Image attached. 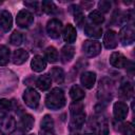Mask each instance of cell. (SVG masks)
Masks as SVG:
<instances>
[{
  "label": "cell",
  "instance_id": "obj_12",
  "mask_svg": "<svg viewBox=\"0 0 135 135\" xmlns=\"http://www.w3.org/2000/svg\"><path fill=\"white\" fill-rule=\"evenodd\" d=\"M103 44H104L105 49H108V50L115 49L118 44L117 33L113 30H108L103 36Z\"/></svg>",
  "mask_w": 135,
  "mask_h": 135
},
{
  "label": "cell",
  "instance_id": "obj_34",
  "mask_svg": "<svg viewBox=\"0 0 135 135\" xmlns=\"http://www.w3.org/2000/svg\"><path fill=\"white\" fill-rule=\"evenodd\" d=\"M13 104L8 99H0V113H7L12 110Z\"/></svg>",
  "mask_w": 135,
  "mask_h": 135
},
{
  "label": "cell",
  "instance_id": "obj_32",
  "mask_svg": "<svg viewBox=\"0 0 135 135\" xmlns=\"http://www.w3.org/2000/svg\"><path fill=\"white\" fill-rule=\"evenodd\" d=\"M22 40H23L22 34H21L20 32H18V31H14L13 34L11 35V37H9V42H11V44L16 45V46L20 45V44L22 43Z\"/></svg>",
  "mask_w": 135,
  "mask_h": 135
},
{
  "label": "cell",
  "instance_id": "obj_4",
  "mask_svg": "<svg viewBox=\"0 0 135 135\" xmlns=\"http://www.w3.org/2000/svg\"><path fill=\"white\" fill-rule=\"evenodd\" d=\"M16 130V120L13 116L3 115L0 117V133L9 135Z\"/></svg>",
  "mask_w": 135,
  "mask_h": 135
},
{
  "label": "cell",
  "instance_id": "obj_1",
  "mask_svg": "<svg viewBox=\"0 0 135 135\" xmlns=\"http://www.w3.org/2000/svg\"><path fill=\"white\" fill-rule=\"evenodd\" d=\"M83 110H84L83 103L80 101H74V103L71 104L70 107V113H71L70 130L71 131H77L83 126L85 121V113Z\"/></svg>",
  "mask_w": 135,
  "mask_h": 135
},
{
  "label": "cell",
  "instance_id": "obj_22",
  "mask_svg": "<svg viewBox=\"0 0 135 135\" xmlns=\"http://www.w3.org/2000/svg\"><path fill=\"white\" fill-rule=\"evenodd\" d=\"M27 59H28V53L23 49L16 50L13 54V62L17 65H20V64L24 63Z\"/></svg>",
  "mask_w": 135,
  "mask_h": 135
},
{
  "label": "cell",
  "instance_id": "obj_3",
  "mask_svg": "<svg viewBox=\"0 0 135 135\" xmlns=\"http://www.w3.org/2000/svg\"><path fill=\"white\" fill-rule=\"evenodd\" d=\"M23 100L31 109H37L40 101V94L33 88H27L23 92Z\"/></svg>",
  "mask_w": 135,
  "mask_h": 135
},
{
  "label": "cell",
  "instance_id": "obj_33",
  "mask_svg": "<svg viewBox=\"0 0 135 135\" xmlns=\"http://www.w3.org/2000/svg\"><path fill=\"white\" fill-rule=\"evenodd\" d=\"M119 131L122 135H134V126L132 122L122 123L119 128Z\"/></svg>",
  "mask_w": 135,
  "mask_h": 135
},
{
  "label": "cell",
  "instance_id": "obj_23",
  "mask_svg": "<svg viewBox=\"0 0 135 135\" xmlns=\"http://www.w3.org/2000/svg\"><path fill=\"white\" fill-rule=\"evenodd\" d=\"M70 96H71V98H72L74 101H80L81 99L84 98L85 93H84V91H83L79 85L74 84V85L71 88V90H70Z\"/></svg>",
  "mask_w": 135,
  "mask_h": 135
},
{
  "label": "cell",
  "instance_id": "obj_26",
  "mask_svg": "<svg viewBox=\"0 0 135 135\" xmlns=\"http://www.w3.org/2000/svg\"><path fill=\"white\" fill-rule=\"evenodd\" d=\"M71 8H72V12H73V15H74L75 22L77 23V25L81 26L82 23L84 22V15H83L82 9L78 5H72Z\"/></svg>",
  "mask_w": 135,
  "mask_h": 135
},
{
  "label": "cell",
  "instance_id": "obj_8",
  "mask_svg": "<svg viewBox=\"0 0 135 135\" xmlns=\"http://www.w3.org/2000/svg\"><path fill=\"white\" fill-rule=\"evenodd\" d=\"M34 22V15L27 9H21L16 17V23L19 27L26 28Z\"/></svg>",
  "mask_w": 135,
  "mask_h": 135
},
{
  "label": "cell",
  "instance_id": "obj_25",
  "mask_svg": "<svg viewBox=\"0 0 135 135\" xmlns=\"http://www.w3.org/2000/svg\"><path fill=\"white\" fill-rule=\"evenodd\" d=\"M41 131L43 132H53L54 130V120L51 115H44L41 120Z\"/></svg>",
  "mask_w": 135,
  "mask_h": 135
},
{
  "label": "cell",
  "instance_id": "obj_17",
  "mask_svg": "<svg viewBox=\"0 0 135 135\" xmlns=\"http://www.w3.org/2000/svg\"><path fill=\"white\" fill-rule=\"evenodd\" d=\"M34 117L31 115V114H23L21 117H20V120H19V129L22 130L23 132H27L30 130H32L33 126H34Z\"/></svg>",
  "mask_w": 135,
  "mask_h": 135
},
{
  "label": "cell",
  "instance_id": "obj_2",
  "mask_svg": "<svg viewBox=\"0 0 135 135\" xmlns=\"http://www.w3.org/2000/svg\"><path fill=\"white\" fill-rule=\"evenodd\" d=\"M65 104V95L60 88H54L45 97V105L51 110H59Z\"/></svg>",
  "mask_w": 135,
  "mask_h": 135
},
{
  "label": "cell",
  "instance_id": "obj_31",
  "mask_svg": "<svg viewBox=\"0 0 135 135\" xmlns=\"http://www.w3.org/2000/svg\"><path fill=\"white\" fill-rule=\"evenodd\" d=\"M9 60V50L5 45H0V66H4Z\"/></svg>",
  "mask_w": 135,
  "mask_h": 135
},
{
  "label": "cell",
  "instance_id": "obj_7",
  "mask_svg": "<svg viewBox=\"0 0 135 135\" xmlns=\"http://www.w3.org/2000/svg\"><path fill=\"white\" fill-rule=\"evenodd\" d=\"M82 51L88 57H95L101 52V44L97 40H85L82 44Z\"/></svg>",
  "mask_w": 135,
  "mask_h": 135
},
{
  "label": "cell",
  "instance_id": "obj_24",
  "mask_svg": "<svg viewBox=\"0 0 135 135\" xmlns=\"http://www.w3.org/2000/svg\"><path fill=\"white\" fill-rule=\"evenodd\" d=\"M51 74V78L56 82V83H62L64 81V72L61 68H58V66H55L51 70L50 72Z\"/></svg>",
  "mask_w": 135,
  "mask_h": 135
},
{
  "label": "cell",
  "instance_id": "obj_19",
  "mask_svg": "<svg viewBox=\"0 0 135 135\" xmlns=\"http://www.w3.org/2000/svg\"><path fill=\"white\" fill-rule=\"evenodd\" d=\"M31 68L34 72H42L46 68V61L42 56L36 55L31 61Z\"/></svg>",
  "mask_w": 135,
  "mask_h": 135
},
{
  "label": "cell",
  "instance_id": "obj_5",
  "mask_svg": "<svg viewBox=\"0 0 135 135\" xmlns=\"http://www.w3.org/2000/svg\"><path fill=\"white\" fill-rule=\"evenodd\" d=\"M118 37H119V41L121 42L122 45L132 44L135 40V31H134L133 25H124L120 30Z\"/></svg>",
  "mask_w": 135,
  "mask_h": 135
},
{
  "label": "cell",
  "instance_id": "obj_13",
  "mask_svg": "<svg viewBox=\"0 0 135 135\" xmlns=\"http://www.w3.org/2000/svg\"><path fill=\"white\" fill-rule=\"evenodd\" d=\"M96 82V73L95 72H91V71H88V72H84L81 74L80 76V83L86 88V89H92L94 86Z\"/></svg>",
  "mask_w": 135,
  "mask_h": 135
},
{
  "label": "cell",
  "instance_id": "obj_21",
  "mask_svg": "<svg viewBox=\"0 0 135 135\" xmlns=\"http://www.w3.org/2000/svg\"><path fill=\"white\" fill-rule=\"evenodd\" d=\"M74 55H75V49H74V46H72L70 44H66V45H64L61 49L60 57H61V60H62L63 63H66L69 61H71L73 59Z\"/></svg>",
  "mask_w": 135,
  "mask_h": 135
},
{
  "label": "cell",
  "instance_id": "obj_6",
  "mask_svg": "<svg viewBox=\"0 0 135 135\" xmlns=\"http://www.w3.org/2000/svg\"><path fill=\"white\" fill-rule=\"evenodd\" d=\"M112 88L113 83L111 80L108 78H103L99 82V92H98V97L101 100L109 101L112 98Z\"/></svg>",
  "mask_w": 135,
  "mask_h": 135
},
{
  "label": "cell",
  "instance_id": "obj_29",
  "mask_svg": "<svg viewBox=\"0 0 135 135\" xmlns=\"http://www.w3.org/2000/svg\"><path fill=\"white\" fill-rule=\"evenodd\" d=\"M89 19H90V22L91 23L96 24V25H100L104 21V17H103V15L99 11H93V12H91L90 15H89Z\"/></svg>",
  "mask_w": 135,
  "mask_h": 135
},
{
  "label": "cell",
  "instance_id": "obj_18",
  "mask_svg": "<svg viewBox=\"0 0 135 135\" xmlns=\"http://www.w3.org/2000/svg\"><path fill=\"white\" fill-rule=\"evenodd\" d=\"M62 36H63V40L66 43H73V42H75V40L77 38L76 28L72 24H66L64 26V28L62 30Z\"/></svg>",
  "mask_w": 135,
  "mask_h": 135
},
{
  "label": "cell",
  "instance_id": "obj_16",
  "mask_svg": "<svg viewBox=\"0 0 135 135\" xmlns=\"http://www.w3.org/2000/svg\"><path fill=\"white\" fill-rule=\"evenodd\" d=\"M95 133L97 135H108L109 134V123L104 117H99L94 122Z\"/></svg>",
  "mask_w": 135,
  "mask_h": 135
},
{
  "label": "cell",
  "instance_id": "obj_15",
  "mask_svg": "<svg viewBox=\"0 0 135 135\" xmlns=\"http://www.w3.org/2000/svg\"><path fill=\"white\" fill-rule=\"evenodd\" d=\"M84 33H85L86 36H89L91 38L98 39L102 35V28L99 25L93 24L91 22H86L85 25H84Z\"/></svg>",
  "mask_w": 135,
  "mask_h": 135
},
{
  "label": "cell",
  "instance_id": "obj_20",
  "mask_svg": "<svg viewBox=\"0 0 135 135\" xmlns=\"http://www.w3.org/2000/svg\"><path fill=\"white\" fill-rule=\"evenodd\" d=\"M52 78L49 74H43L42 76H39L36 80V85L40 91H46L51 88Z\"/></svg>",
  "mask_w": 135,
  "mask_h": 135
},
{
  "label": "cell",
  "instance_id": "obj_38",
  "mask_svg": "<svg viewBox=\"0 0 135 135\" xmlns=\"http://www.w3.org/2000/svg\"><path fill=\"white\" fill-rule=\"evenodd\" d=\"M83 135H97V134H96V133L91 132V133H85V134H83Z\"/></svg>",
  "mask_w": 135,
  "mask_h": 135
},
{
  "label": "cell",
  "instance_id": "obj_14",
  "mask_svg": "<svg viewBox=\"0 0 135 135\" xmlns=\"http://www.w3.org/2000/svg\"><path fill=\"white\" fill-rule=\"evenodd\" d=\"M13 25L12 14L8 11H2L0 13V27L3 32H8Z\"/></svg>",
  "mask_w": 135,
  "mask_h": 135
},
{
  "label": "cell",
  "instance_id": "obj_10",
  "mask_svg": "<svg viewBox=\"0 0 135 135\" xmlns=\"http://www.w3.org/2000/svg\"><path fill=\"white\" fill-rule=\"evenodd\" d=\"M110 63H111V65H113L114 68H117V69H128L132 62L129 61L128 58L126 56H123L121 53L114 52L110 56Z\"/></svg>",
  "mask_w": 135,
  "mask_h": 135
},
{
  "label": "cell",
  "instance_id": "obj_30",
  "mask_svg": "<svg viewBox=\"0 0 135 135\" xmlns=\"http://www.w3.org/2000/svg\"><path fill=\"white\" fill-rule=\"evenodd\" d=\"M41 9L47 15H54L57 12V7L55 3L52 1H46V0L41 2Z\"/></svg>",
  "mask_w": 135,
  "mask_h": 135
},
{
  "label": "cell",
  "instance_id": "obj_35",
  "mask_svg": "<svg viewBox=\"0 0 135 135\" xmlns=\"http://www.w3.org/2000/svg\"><path fill=\"white\" fill-rule=\"evenodd\" d=\"M111 5H112V4H111L110 1H105V0L100 1V2L98 3L99 12H102V13H107V12H109L110 8H111Z\"/></svg>",
  "mask_w": 135,
  "mask_h": 135
},
{
  "label": "cell",
  "instance_id": "obj_28",
  "mask_svg": "<svg viewBox=\"0 0 135 135\" xmlns=\"http://www.w3.org/2000/svg\"><path fill=\"white\" fill-rule=\"evenodd\" d=\"M44 57L49 62L55 63L58 60V51L54 46H49L44 51Z\"/></svg>",
  "mask_w": 135,
  "mask_h": 135
},
{
  "label": "cell",
  "instance_id": "obj_9",
  "mask_svg": "<svg viewBox=\"0 0 135 135\" xmlns=\"http://www.w3.org/2000/svg\"><path fill=\"white\" fill-rule=\"evenodd\" d=\"M46 33L53 39L59 38V36L62 33V23H61V21L56 19V18H53V19L49 20L47 23H46Z\"/></svg>",
  "mask_w": 135,
  "mask_h": 135
},
{
  "label": "cell",
  "instance_id": "obj_27",
  "mask_svg": "<svg viewBox=\"0 0 135 135\" xmlns=\"http://www.w3.org/2000/svg\"><path fill=\"white\" fill-rule=\"evenodd\" d=\"M120 93H121V96H123L124 98L129 99L133 96V93H134V90H133V84L129 81H124L121 83V86H120Z\"/></svg>",
  "mask_w": 135,
  "mask_h": 135
},
{
  "label": "cell",
  "instance_id": "obj_37",
  "mask_svg": "<svg viewBox=\"0 0 135 135\" xmlns=\"http://www.w3.org/2000/svg\"><path fill=\"white\" fill-rule=\"evenodd\" d=\"M41 135H54V133L53 132H43L42 131V134Z\"/></svg>",
  "mask_w": 135,
  "mask_h": 135
},
{
  "label": "cell",
  "instance_id": "obj_11",
  "mask_svg": "<svg viewBox=\"0 0 135 135\" xmlns=\"http://www.w3.org/2000/svg\"><path fill=\"white\" fill-rule=\"evenodd\" d=\"M129 113V108L127 105V103L122 102V101H117L114 103L113 105V114L116 120L121 121L123 119L127 118Z\"/></svg>",
  "mask_w": 135,
  "mask_h": 135
},
{
  "label": "cell",
  "instance_id": "obj_36",
  "mask_svg": "<svg viewBox=\"0 0 135 135\" xmlns=\"http://www.w3.org/2000/svg\"><path fill=\"white\" fill-rule=\"evenodd\" d=\"M24 4L25 5H27V6H31V7H35V9H38L37 8V5L39 4L37 1H34V2H24Z\"/></svg>",
  "mask_w": 135,
  "mask_h": 135
}]
</instances>
